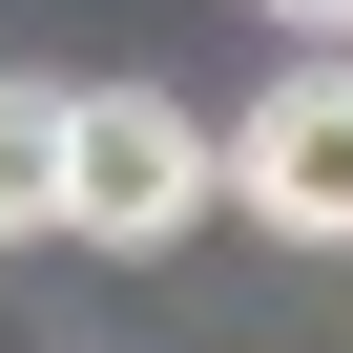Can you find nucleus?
<instances>
[{"mask_svg":"<svg viewBox=\"0 0 353 353\" xmlns=\"http://www.w3.org/2000/svg\"><path fill=\"white\" fill-rule=\"evenodd\" d=\"M270 21H353V0H270Z\"/></svg>","mask_w":353,"mask_h":353,"instance_id":"4","label":"nucleus"},{"mask_svg":"<svg viewBox=\"0 0 353 353\" xmlns=\"http://www.w3.org/2000/svg\"><path fill=\"white\" fill-rule=\"evenodd\" d=\"M208 208V125L166 83H63V229L83 250H166Z\"/></svg>","mask_w":353,"mask_h":353,"instance_id":"1","label":"nucleus"},{"mask_svg":"<svg viewBox=\"0 0 353 353\" xmlns=\"http://www.w3.org/2000/svg\"><path fill=\"white\" fill-rule=\"evenodd\" d=\"M208 166H229V188H250L270 229L353 250V63H291V83H270V104H250V125L208 145Z\"/></svg>","mask_w":353,"mask_h":353,"instance_id":"2","label":"nucleus"},{"mask_svg":"<svg viewBox=\"0 0 353 353\" xmlns=\"http://www.w3.org/2000/svg\"><path fill=\"white\" fill-rule=\"evenodd\" d=\"M0 229H63V83H0Z\"/></svg>","mask_w":353,"mask_h":353,"instance_id":"3","label":"nucleus"}]
</instances>
